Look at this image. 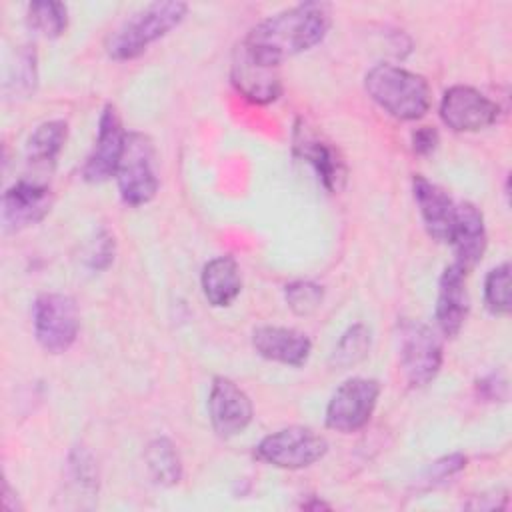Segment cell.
I'll return each instance as SVG.
<instances>
[{
  "instance_id": "6da1fadb",
  "label": "cell",
  "mask_w": 512,
  "mask_h": 512,
  "mask_svg": "<svg viewBox=\"0 0 512 512\" xmlns=\"http://www.w3.org/2000/svg\"><path fill=\"white\" fill-rule=\"evenodd\" d=\"M332 24L330 6L324 2H300L280 10L242 38L240 46L258 62L278 68L284 60L320 44Z\"/></svg>"
},
{
  "instance_id": "7a4b0ae2",
  "label": "cell",
  "mask_w": 512,
  "mask_h": 512,
  "mask_svg": "<svg viewBox=\"0 0 512 512\" xmlns=\"http://www.w3.org/2000/svg\"><path fill=\"white\" fill-rule=\"evenodd\" d=\"M368 96L396 120H420L432 102V92L424 76L402 66L380 62L364 76Z\"/></svg>"
},
{
  "instance_id": "3957f363",
  "label": "cell",
  "mask_w": 512,
  "mask_h": 512,
  "mask_svg": "<svg viewBox=\"0 0 512 512\" xmlns=\"http://www.w3.org/2000/svg\"><path fill=\"white\" fill-rule=\"evenodd\" d=\"M186 12L188 4L178 0L152 2L140 8L108 36V56L118 62L138 58L148 50L150 44L158 42L170 30H174L184 20Z\"/></svg>"
},
{
  "instance_id": "277c9868",
  "label": "cell",
  "mask_w": 512,
  "mask_h": 512,
  "mask_svg": "<svg viewBox=\"0 0 512 512\" xmlns=\"http://www.w3.org/2000/svg\"><path fill=\"white\" fill-rule=\"evenodd\" d=\"M114 178L120 198L130 206H144L156 196L160 188L156 174V152L146 134L136 130L126 134L124 152Z\"/></svg>"
},
{
  "instance_id": "5b68a950",
  "label": "cell",
  "mask_w": 512,
  "mask_h": 512,
  "mask_svg": "<svg viewBox=\"0 0 512 512\" xmlns=\"http://www.w3.org/2000/svg\"><path fill=\"white\" fill-rule=\"evenodd\" d=\"M34 338L48 354L66 352L78 336L80 312L76 300L62 292H44L32 304Z\"/></svg>"
},
{
  "instance_id": "8992f818",
  "label": "cell",
  "mask_w": 512,
  "mask_h": 512,
  "mask_svg": "<svg viewBox=\"0 0 512 512\" xmlns=\"http://www.w3.org/2000/svg\"><path fill=\"white\" fill-rule=\"evenodd\" d=\"M326 452V438L308 426L280 428L264 436L254 450L258 460L284 470L308 468L322 460Z\"/></svg>"
},
{
  "instance_id": "52a82bcc",
  "label": "cell",
  "mask_w": 512,
  "mask_h": 512,
  "mask_svg": "<svg viewBox=\"0 0 512 512\" xmlns=\"http://www.w3.org/2000/svg\"><path fill=\"white\" fill-rule=\"evenodd\" d=\"M398 356L408 384L420 388L442 368V342L422 320L404 318L398 324Z\"/></svg>"
},
{
  "instance_id": "ba28073f",
  "label": "cell",
  "mask_w": 512,
  "mask_h": 512,
  "mask_svg": "<svg viewBox=\"0 0 512 512\" xmlns=\"http://www.w3.org/2000/svg\"><path fill=\"white\" fill-rule=\"evenodd\" d=\"M380 390V382L374 378L354 376L344 380L328 400L326 426L340 434L362 430L372 418Z\"/></svg>"
},
{
  "instance_id": "9c48e42d",
  "label": "cell",
  "mask_w": 512,
  "mask_h": 512,
  "mask_svg": "<svg viewBox=\"0 0 512 512\" xmlns=\"http://www.w3.org/2000/svg\"><path fill=\"white\" fill-rule=\"evenodd\" d=\"M500 108L480 90L450 86L440 100V118L454 132H480L498 120Z\"/></svg>"
},
{
  "instance_id": "30bf717a",
  "label": "cell",
  "mask_w": 512,
  "mask_h": 512,
  "mask_svg": "<svg viewBox=\"0 0 512 512\" xmlns=\"http://www.w3.org/2000/svg\"><path fill=\"white\" fill-rule=\"evenodd\" d=\"M126 134L128 132L122 126L116 106L106 104L98 118V134L94 146L82 166V178L86 182H106L116 174V168L124 152Z\"/></svg>"
},
{
  "instance_id": "8fae6325",
  "label": "cell",
  "mask_w": 512,
  "mask_h": 512,
  "mask_svg": "<svg viewBox=\"0 0 512 512\" xmlns=\"http://www.w3.org/2000/svg\"><path fill=\"white\" fill-rule=\"evenodd\" d=\"M254 416L248 394L230 378L216 376L208 392V418L220 438L242 434Z\"/></svg>"
},
{
  "instance_id": "7c38bea8",
  "label": "cell",
  "mask_w": 512,
  "mask_h": 512,
  "mask_svg": "<svg viewBox=\"0 0 512 512\" xmlns=\"http://www.w3.org/2000/svg\"><path fill=\"white\" fill-rule=\"evenodd\" d=\"M52 206L46 180L22 178L2 194V224L6 232H20L44 220Z\"/></svg>"
},
{
  "instance_id": "4fadbf2b",
  "label": "cell",
  "mask_w": 512,
  "mask_h": 512,
  "mask_svg": "<svg viewBox=\"0 0 512 512\" xmlns=\"http://www.w3.org/2000/svg\"><path fill=\"white\" fill-rule=\"evenodd\" d=\"M292 152L296 158L306 162L330 192L342 188L346 180V168L338 152L318 136L304 120H298L292 130Z\"/></svg>"
},
{
  "instance_id": "5bb4252c",
  "label": "cell",
  "mask_w": 512,
  "mask_h": 512,
  "mask_svg": "<svg viewBox=\"0 0 512 512\" xmlns=\"http://www.w3.org/2000/svg\"><path fill=\"white\" fill-rule=\"evenodd\" d=\"M230 80L238 94L254 104L276 102L282 94V80L278 68L254 60L240 44L234 48Z\"/></svg>"
},
{
  "instance_id": "9a60e30c",
  "label": "cell",
  "mask_w": 512,
  "mask_h": 512,
  "mask_svg": "<svg viewBox=\"0 0 512 512\" xmlns=\"http://www.w3.org/2000/svg\"><path fill=\"white\" fill-rule=\"evenodd\" d=\"M466 270L456 262L448 264L438 280V298H436V324L440 332L448 338H454L468 316L470 298L466 290Z\"/></svg>"
},
{
  "instance_id": "2e32d148",
  "label": "cell",
  "mask_w": 512,
  "mask_h": 512,
  "mask_svg": "<svg viewBox=\"0 0 512 512\" xmlns=\"http://www.w3.org/2000/svg\"><path fill=\"white\" fill-rule=\"evenodd\" d=\"M254 350L272 362L300 368L308 362L312 352L310 338L288 326H258L252 332Z\"/></svg>"
},
{
  "instance_id": "e0dca14e",
  "label": "cell",
  "mask_w": 512,
  "mask_h": 512,
  "mask_svg": "<svg viewBox=\"0 0 512 512\" xmlns=\"http://www.w3.org/2000/svg\"><path fill=\"white\" fill-rule=\"evenodd\" d=\"M412 194L430 238L436 242H448L454 226L456 202L444 188L430 182L422 174L412 178Z\"/></svg>"
},
{
  "instance_id": "ac0fdd59",
  "label": "cell",
  "mask_w": 512,
  "mask_h": 512,
  "mask_svg": "<svg viewBox=\"0 0 512 512\" xmlns=\"http://www.w3.org/2000/svg\"><path fill=\"white\" fill-rule=\"evenodd\" d=\"M448 242L452 244L456 254L454 262L462 266L466 272L482 260L486 252L488 236H486L484 214L476 204L472 202L456 204L454 226Z\"/></svg>"
},
{
  "instance_id": "d6986e66",
  "label": "cell",
  "mask_w": 512,
  "mask_h": 512,
  "mask_svg": "<svg viewBox=\"0 0 512 512\" xmlns=\"http://www.w3.org/2000/svg\"><path fill=\"white\" fill-rule=\"evenodd\" d=\"M200 286L206 302L214 308L230 306L242 290L238 262L232 256H216L208 260L200 274Z\"/></svg>"
},
{
  "instance_id": "ffe728a7",
  "label": "cell",
  "mask_w": 512,
  "mask_h": 512,
  "mask_svg": "<svg viewBox=\"0 0 512 512\" xmlns=\"http://www.w3.org/2000/svg\"><path fill=\"white\" fill-rule=\"evenodd\" d=\"M68 138V124L64 120H46L26 140V162L32 168L52 170Z\"/></svg>"
},
{
  "instance_id": "44dd1931",
  "label": "cell",
  "mask_w": 512,
  "mask_h": 512,
  "mask_svg": "<svg viewBox=\"0 0 512 512\" xmlns=\"http://www.w3.org/2000/svg\"><path fill=\"white\" fill-rule=\"evenodd\" d=\"M146 466L152 478L162 486H174L182 478V460L168 438H154L144 450Z\"/></svg>"
},
{
  "instance_id": "7402d4cb",
  "label": "cell",
  "mask_w": 512,
  "mask_h": 512,
  "mask_svg": "<svg viewBox=\"0 0 512 512\" xmlns=\"http://www.w3.org/2000/svg\"><path fill=\"white\" fill-rule=\"evenodd\" d=\"M26 20L34 32L48 40H54L62 36L68 28V6L54 0L30 2L26 10Z\"/></svg>"
},
{
  "instance_id": "603a6c76",
  "label": "cell",
  "mask_w": 512,
  "mask_h": 512,
  "mask_svg": "<svg viewBox=\"0 0 512 512\" xmlns=\"http://www.w3.org/2000/svg\"><path fill=\"white\" fill-rule=\"evenodd\" d=\"M372 346V332L366 324H352L336 342L332 354H330V364L334 368H352L360 364Z\"/></svg>"
},
{
  "instance_id": "cb8c5ba5",
  "label": "cell",
  "mask_w": 512,
  "mask_h": 512,
  "mask_svg": "<svg viewBox=\"0 0 512 512\" xmlns=\"http://www.w3.org/2000/svg\"><path fill=\"white\" fill-rule=\"evenodd\" d=\"M38 84V60L34 46H22L16 52V60L8 68L6 90L14 98H28Z\"/></svg>"
},
{
  "instance_id": "d4e9b609",
  "label": "cell",
  "mask_w": 512,
  "mask_h": 512,
  "mask_svg": "<svg viewBox=\"0 0 512 512\" xmlns=\"http://www.w3.org/2000/svg\"><path fill=\"white\" fill-rule=\"evenodd\" d=\"M484 304L494 316L510 314V264L502 262L486 274Z\"/></svg>"
},
{
  "instance_id": "484cf974",
  "label": "cell",
  "mask_w": 512,
  "mask_h": 512,
  "mask_svg": "<svg viewBox=\"0 0 512 512\" xmlns=\"http://www.w3.org/2000/svg\"><path fill=\"white\" fill-rule=\"evenodd\" d=\"M284 300L296 316H310L322 306L324 290L316 282L296 280L284 286Z\"/></svg>"
},
{
  "instance_id": "4316f807",
  "label": "cell",
  "mask_w": 512,
  "mask_h": 512,
  "mask_svg": "<svg viewBox=\"0 0 512 512\" xmlns=\"http://www.w3.org/2000/svg\"><path fill=\"white\" fill-rule=\"evenodd\" d=\"M116 242L114 236L100 228L84 246V264L92 270H106L114 262Z\"/></svg>"
},
{
  "instance_id": "83f0119b",
  "label": "cell",
  "mask_w": 512,
  "mask_h": 512,
  "mask_svg": "<svg viewBox=\"0 0 512 512\" xmlns=\"http://www.w3.org/2000/svg\"><path fill=\"white\" fill-rule=\"evenodd\" d=\"M464 466H466V456L454 452V454L442 456V458H438L436 462H432V464L428 466V470L424 472L422 480H424L426 484H438V482H444L446 478L458 474L460 470H464Z\"/></svg>"
},
{
  "instance_id": "f1b7e54d",
  "label": "cell",
  "mask_w": 512,
  "mask_h": 512,
  "mask_svg": "<svg viewBox=\"0 0 512 512\" xmlns=\"http://www.w3.org/2000/svg\"><path fill=\"white\" fill-rule=\"evenodd\" d=\"M70 468L74 480L80 484V488L94 490L96 488V468L94 460L86 450H74L70 454Z\"/></svg>"
},
{
  "instance_id": "f546056e",
  "label": "cell",
  "mask_w": 512,
  "mask_h": 512,
  "mask_svg": "<svg viewBox=\"0 0 512 512\" xmlns=\"http://www.w3.org/2000/svg\"><path fill=\"white\" fill-rule=\"evenodd\" d=\"M436 146H438V132H436V128L420 126V128H416L412 132V150L416 154L426 156V154L434 152Z\"/></svg>"
},
{
  "instance_id": "4dcf8cb0",
  "label": "cell",
  "mask_w": 512,
  "mask_h": 512,
  "mask_svg": "<svg viewBox=\"0 0 512 512\" xmlns=\"http://www.w3.org/2000/svg\"><path fill=\"white\" fill-rule=\"evenodd\" d=\"M478 390H480V394L486 396L488 400H496V398L504 396L506 382H504L502 376H498V374L494 372V374H490V376H486V378H482V380L478 382Z\"/></svg>"
},
{
  "instance_id": "1f68e13d",
  "label": "cell",
  "mask_w": 512,
  "mask_h": 512,
  "mask_svg": "<svg viewBox=\"0 0 512 512\" xmlns=\"http://www.w3.org/2000/svg\"><path fill=\"white\" fill-rule=\"evenodd\" d=\"M304 508H328V504H324V502H312V504H302Z\"/></svg>"
}]
</instances>
